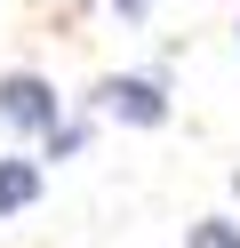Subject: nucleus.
<instances>
[{
  "label": "nucleus",
  "instance_id": "2",
  "mask_svg": "<svg viewBox=\"0 0 240 248\" xmlns=\"http://www.w3.org/2000/svg\"><path fill=\"white\" fill-rule=\"evenodd\" d=\"M88 112L112 120V128H168V88L152 80V72H104V80L88 88Z\"/></svg>",
  "mask_w": 240,
  "mask_h": 248
},
{
  "label": "nucleus",
  "instance_id": "4",
  "mask_svg": "<svg viewBox=\"0 0 240 248\" xmlns=\"http://www.w3.org/2000/svg\"><path fill=\"white\" fill-rule=\"evenodd\" d=\"M88 136H96V112H64L56 128L40 136V160L56 168V160H80V152H88Z\"/></svg>",
  "mask_w": 240,
  "mask_h": 248
},
{
  "label": "nucleus",
  "instance_id": "7",
  "mask_svg": "<svg viewBox=\"0 0 240 248\" xmlns=\"http://www.w3.org/2000/svg\"><path fill=\"white\" fill-rule=\"evenodd\" d=\"M232 192H240V168H232Z\"/></svg>",
  "mask_w": 240,
  "mask_h": 248
},
{
  "label": "nucleus",
  "instance_id": "6",
  "mask_svg": "<svg viewBox=\"0 0 240 248\" xmlns=\"http://www.w3.org/2000/svg\"><path fill=\"white\" fill-rule=\"evenodd\" d=\"M104 8H112V16H128V24H144V16L160 8V0H104Z\"/></svg>",
  "mask_w": 240,
  "mask_h": 248
},
{
  "label": "nucleus",
  "instance_id": "3",
  "mask_svg": "<svg viewBox=\"0 0 240 248\" xmlns=\"http://www.w3.org/2000/svg\"><path fill=\"white\" fill-rule=\"evenodd\" d=\"M48 192V160L40 152H0V216H32Z\"/></svg>",
  "mask_w": 240,
  "mask_h": 248
},
{
  "label": "nucleus",
  "instance_id": "5",
  "mask_svg": "<svg viewBox=\"0 0 240 248\" xmlns=\"http://www.w3.org/2000/svg\"><path fill=\"white\" fill-rule=\"evenodd\" d=\"M184 248H240V224H232V216H192Z\"/></svg>",
  "mask_w": 240,
  "mask_h": 248
},
{
  "label": "nucleus",
  "instance_id": "8",
  "mask_svg": "<svg viewBox=\"0 0 240 248\" xmlns=\"http://www.w3.org/2000/svg\"><path fill=\"white\" fill-rule=\"evenodd\" d=\"M232 40H240V24H232Z\"/></svg>",
  "mask_w": 240,
  "mask_h": 248
},
{
  "label": "nucleus",
  "instance_id": "1",
  "mask_svg": "<svg viewBox=\"0 0 240 248\" xmlns=\"http://www.w3.org/2000/svg\"><path fill=\"white\" fill-rule=\"evenodd\" d=\"M64 112H72V104L56 96L48 72H32V64H8V72H0V128H8L16 144H40Z\"/></svg>",
  "mask_w": 240,
  "mask_h": 248
}]
</instances>
